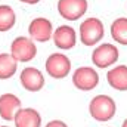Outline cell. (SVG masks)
Masks as SVG:
<instances>
[{
    "label": "cell",
    "mask_w": 127,
    "mask_h": 127,
    "mask_svg": "<svg viewBox=\"0 0 127 127\" xmlns=\"http://www.w3.org/2000/svg\"><path fill=\"white\" fill-rule=\"evenodd\" d=\"M111 35L114 38V41H117L118 44L127 46V18L121 16L114 19V22L111 24Z\"/></svg>",
    "instance_id": "2e32d148"
},
{
    "label": "cell",
    "mask_w": 127,
    "mask_h": 127,
    "mask_svg": "<svg viewBox=\"0 0 127 127\" xmlns=\"http://www.w3.org/2000/svg\"><path fill=\"white\" fill-rule=\"evenodd\" d=\"M22 106L21 99L15 93H1L0 95V118L4 121H13L16 111Z\"/></svg>",
    "instance_id": "8fae6325"
},
{
    "label": "cell",
    "mask_w": 127,
    "mask_h": 127,
    "mask_svg": "<svg viewBox=\"0 0 127 127\" xmlns=\"http://www.w3.org/2000/svg\"><path fill=\"white\" fill-rule=\"evenodd\" d=\"M44 127H68V124L64 123L62 120H50L49 123H46Z\"/></svg>",
    "instance_id": "e0dca14e"
},
{
    "label": "cell",
    "mask_w": 127,
    "mask_h": 127,
    "mask_svg": "<svg viewBox=\"0 0 127 127\" xmlns=\"http://www.w3.org/2000/svg\"><path fill=\"white\" fill-rule=\"evenodd\" d=\"M16 24V13L12 6L0 4V32L10 31Z\"/></svg>",
    "instance_id": "9a60e30c"
},
{
    "label": "cell",
    "mask_w": 127,
    "mask_h": 127,
    "mask_svg": "<svg viewBox=\"0 0 127 127\" xmlns=\"http://www.w3.org/2000/svg\"><path fill=\"white\" fill-rule=\"evenodd\" d=\"M108 84L120 92L127 90V65H117L106 72Z\"/></svg>",
    "instance_id": "4fadbf2b"
},
{
    "label": "cell",
    "mask_w": 127,
    "mask_h": 127,
    "mask_svg": "<svg viewBox=\"0 0 127 127\" xmlns=\"http://www.w3.org/2000/svg\"><path fill=\"white\" fill-rule=\"evenodd\" d=\"M0 127H10V126H7V124H0Z\"/></svg>",
    "instance_id": "ffe728a7"
},
{
    "label": "cell",
    "mask_w": 127,
    "mask_h": 127,
    "mask_svg": "<svg viewBox=\"0 0 127 127\" xmlns=\"http://www.w3.org/2000/svg\"><path fill=\"white\" fill-rule=\"evenodd\" d=\"M28 35L31 40L38 43H46L52 40V35H53L52 21L44 16H37L31 19V22L28 24Z\"/></svg>",
    "instance_id": "ba28073f"
},
{
    "label": "cell",
    "mask_w": 127,
    "mask_h": 127,
    "mask_svg": "<svg viewBox=\"0 0 127 127\" xmlns=\"http://www.w3.org/2000/svg\"><path fill=\"white\" fill-rule=\"evenodd\" d=\"M18 71V62L7 52L0 53V80L12 78Z\"/></svg>",
    "instance_id": "5bb4252c"
},
{
    "label": "cell",
    "mask_w": 127,
    "mask_h": 127,
    "mask_svg": "<svg viewBox=\"0 0 127 127\" xmlns=\"http://www.w3.org/2000/svg\"><path fill=\"white\" fill-rule=\"evenodd\" d=\"M71 66H72L71 59L62 52H55V53L49 55L44 62L46 74L55 80H62L66 75H69Z\"/></svg>",
    "instance_id": "277c9868"
},
{
    "label": "cell",
    "mask_w": 127,
    "mask_h": 127,
    "mask_svg": "<svg viewBox=\"0 0 127 127\" xmlns=\"http://www.w3.org/2000/svg\"><path fill=\"white\" fill-rule=\"evenodd\" d=\"M9 53L13 56V59L16 62H31L37 56V44L30 37L19 35V37L13 38V41L10 43V52Z\"/></svg>",
    "instance_id": "3957f363"
},
{
    "label": "cell",
    "mask_w": 127,
    "mask_h": 127,
    "mask_svg": "<svg viewBox=\"0 0 127 127\" xmlns=\"http://www.w3.org/2000/svg\"><path fill=\"white\" fill-rule=\"evenodd\" d=\"M72 84L83 92H90L99 84V74L92 66H78L72 72Z\"/></svg>",
    "instance_id": "8992f818"
},
{
    "label": "cell",
    "mask_w": 127,
    "mask_h": 127,
    "mask_svg": "<svg viewBox=\"0 0 127 127\" xmlns=\"http://www.w3.org/2000/svg\"><path fill=\"white\" fill-rule=\"evenodd\" d=\"M78 34H80V41L84 46H95V44H97L103 38V35H105L103 22L99 18L89 16V18H86L80 24Z\"/></svg>",
    "instance_id": "7a4b0ae2"
},
{
    "label": "cell",
    "mask_w": 127,
    "mask_h": 127,
    "mask_svg": "<svg viewBox=\"0 0 127 127\" xmlns=\"http://www.w3.org/2000/svg\"><path fill=\"white\" fill-rule=\"evenodd\" d=\"M121 127H127V118L123 121V124H121Z\"/></svg>",
    "instance_id": "d6986e66"
},
{
    "label": "cell",
    "mask_w": 127,
    "mask_h": 127,
    "mask_svg": "<svg viewBox=\"0 0 127 127\" xmlns=\"http://www.w3.org/2000/svg\"><path fill=\"white\" fill-rule=\"evenodd\" d=\"M19 83L21 86L27 90V92H40L44 87V75L43 72L35 68V66H25L21 72H19Z\"/></svg>",
    "instance_id": "9c48e42d"
},
{
    "label": "cell",
    "mask_w": 127,
    "mask_h": 127,
    "mask_svg": "<svg viewBox=\"0 0 127 127\" xmlns=\"http://www.w3.org/2000/svg\"><path fill=\"white\" fill-rule=\"evenodd\" d=\"M15 127H41V115L34 108H19L13 117Z\"/></svg>",
    "instance_id": "7c38bea8"
},
{
    "label": "cell",
    "mask_w": 127,
    "mask_h": 127,
    "mask_svg": "<svg viewBox=\"0 0 127 127\" xmlns=\"http://www.w3.org/2000/svg\"><path fill=\"white\" fill-rule=\"evenodd\" d=\"M117 112V105L115 100L108 95H96L90 99L89 103V114L90 117L99 121V123H106L111 118H114Z\"/></svg>",
    "instance_id": "6da1fadb"
},
{
    "label": "cell",
    "mask_w": 127,
    "mask_h": 127,
    "mask_svg": "<svg viewBox=\"0 0 127 127\" xmlns=\"http://www.w3.org/2000/svg\"><path fill=\"white\" fill-rule=\"evenodd\" d=\"M52 40L59 50H71L77 44V32L71 25H59L53 30Z\"/></svg>",
    "instance_id": "30bf717a"
},
{
    "label": "cell",
    "mask_w": 127,
    "mask_h": 127,
    "mask_svg": "<svg viewBox=\"0 0 127 127\" xmlns=\"http://www.w3.org/2000/svg\"><path fill=\"white\" fill-rule=\"evenodd\" d=\"M18 1H21V3H24V4H30V6H32V4H38L41 0H18Z\"/></svg>",
    "instance_id": "ac0fdd59"
},
{
    "label": "cell",
    "mask_w": 127,
    "mask_h": 127,
    "mask_svg": "<svg viewBox=\"0 0 127 127\" xmlns=\"http://www.w3.org/2000/svg\"><path fill=\"white\" fill-rule=\"evenodd\" d=\"M120 52L112 43H102L92 52V64L96 68H108L118 61Z\"/></svg>",
    "instance_id": "5b68a950"
},
{
    "label": "cell",
    "mask_w": 127,
    "mask_h": 127,
    "mask_svg": "<svg viewBox=\"0 0 127 127\" xmlns=\"http://www.w3.org/2000/svg\"><path fill=\"white\" fill-rule=\"evenodd\" d=\"M89 7L87 0H58L56 9L61 18L66 21H78L86 15Z\"/></svg>",
    "instance_id": "52a82bcc"
}]
</instances>
